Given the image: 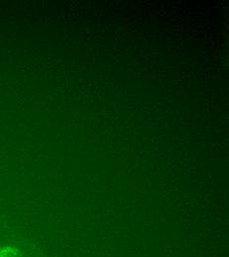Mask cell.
Here are the masks:
<instances>
[{"instance_id": "obj_1", "label": "cell", "mask_w": 229, "mask_h": 257, "mask_svg": "<svg viewBox=\"0 0 229 257\" xmlns=\"http://www.w3.org/2000/svg\"><path fill=\"white\" fill-rule=\"evenodd\" d=\"M0 257H21V255L16 248L8 246L0 250Z\"/></svg>"}]
</instances>
